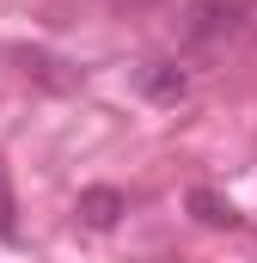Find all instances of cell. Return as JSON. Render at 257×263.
Here are the masks:
<instances>
[{
    "label": "cell",
    "mask_w": 257,
    "mask_h": 263,
    "mask_svg": "<svg viewBox=\"0 0 257 263\" xmlns=\"http://www.w3.org/2000/svg\"><path fill=\"white\" fill-rule=\"evenodd\" d=\"M251 18V0H196L190 6V37L196 43H227Z\"/></svg>",
    "instance_id": "obj_1"
},
{
    "label": "cell",
    "mask_w": 257,
    "mask_h": 263,
    "mask_svg": "<svg viewBox=\"0 0 257 263\" xmlns=\"http://www.w3.org/2000/svg\"><path fill=\"white\" fill-rule=\"evenodd\" d=\"M123 214H128V196H123V190H111V184L80 190V220H86V227H98V233H104V227H117Z\"/></svg>",
    "instance_id": "obj_2"
},
{
    "label": "cell",
    "mask_w": 257,
    "mask_h": 263,
    "mask_svg": "<svg viewBox=\"0 0 257 263\" xmlns=\"http://www.w3.org/2000/svg\"><path fill=\"white\" fill-rule=\"evenodd\" d=\"M141 92H147L153 104H178V98L190 92V73H184L178 62H147L141 67Z\"/></svg>",
    "instance_id": "obj_3"
},
{
    "label": "cell",
    "mask_w": 257,
    "mask_h": 263,
    "mask_svg": "<svg viewBox=\"0 0 257 263\" xmlns=\"http://www.w3.org/2000/svg\"><path fill=\"white\" fill-rule=\"evenodd\" d=\"M190 208H196V220H208V227H239L233 202H221L214 190H190Z\"/></svg>",
    "instance_id": "obj_4"
},
{
    "label": "cell",
    "mask_w": 257,
    "mask_h": 263,
    "mask_svg": "<svg viewBox=\"0 0 257 263\" xmlns=\"http://www.w3.org/2000/svg\"><path fill=\"white\" fill-rule=\"evenodd\" d=\"M123 6H153V0H123Z\"/></svg>",
    "instance_id": "obj_5"
}]
</instances>
